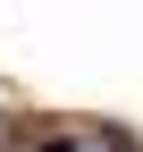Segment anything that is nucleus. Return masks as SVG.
Returning a JSON list of instances; mask_svg holds the SVG:
<instances>
[{"label": "nucleus", "instance_id": "obj_1", "mask_svg": "<svg viewBox=\"0 0 143 152\" xmlns=\"http://www.w3.org/2000/svg\"><path fill=\"white\" fill-rule=\"evenodd\" d=\"M42 152H84V144H42Z\"/></svg>", "mask_w": 143, "mask_h": 152}]
</instances>
